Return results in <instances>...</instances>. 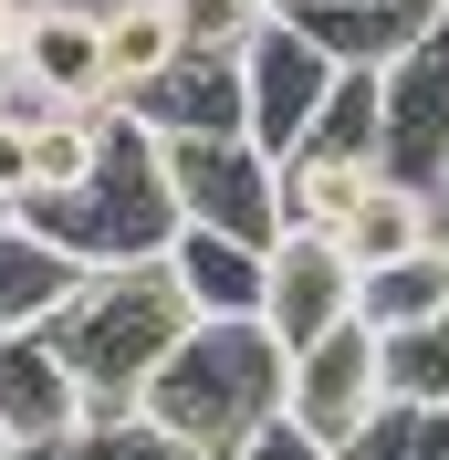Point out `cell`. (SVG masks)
Returning a JSON list of instances; mask_svg holds the SVG:
<instances>
[{"label": "cell", "instance_id": "44dd1931", "mask_svg": "<svg viewBox=\"0 0 449 460\" xmlns=\"http://www.w3.org/2000/svg\"><path fill=\"white\" fill-rule=\"evenodd\" d=\"M345 460H449V408H376Z\"/></svg>", "mask_w": 449, "mask_h": 460}, {"label": "cell", "instance_id": "4fadbf2b", "mask_svg": "<svg viewBox=\"0 0 449 460\" xmlns=\"http://www.w3.org/2000/svg\"><path fill=\"white\" fill-rule=\"evenodd\" d=\"M22 63L53 84V105H115V74H105V11H84V0H31Z\"/></svg>", "mask_w": 449, "mask_h": 460}, {"label": "cell", "instance_id": "4316f807", "mask_svg": "<svg viewBox=\"0 0 449 460\" xmlns=\"http://www.w3.org/2000/svg\"><path fill=\"white\" fill-rule=\"evenodd\" d=\"M0 460H31V450H22V439H11V429H0Z\"/></svg>", "mask_w": 449, "mask_h": 460}, {"label": "cell", "instance_id": "5bb4252c", "mask_svg": "<svg viewBox=\"0 0 449 460\" xmlns=\"http://www.w3.org/2000/svg\"><path fill=\"white\" fill-rule=\"evenodd\" d=\"M335 241L356 252V272H376V261H408V252H439V241H449V199H439V189H418V178H387V168H376L365 209L335 230Z\"/></svg>", "mask_w": 449, "mask_h": 460}, {"label": "cell", "instance_id": "9c48e42d", "mask_svg": "<svg viewBox=\"0 0 449 460\" xmlns=\"http://www.w3.org/2000/svg\"><path fill=\"white\" fill-rule=\"evenodd\" d=\"M84 419H94V398H84V376H74V356L53 345V324L0 335V429L22 439V450H53Z\"/></svg>", "mask_w": 449, "mask_h": 460}, {"label": "cell", "instance_id": "9a60e30c", "mask_svg": "<svg viewBox=\"0 0 449 460\" xmlns=\"http://www.w3.org/2000/svg\"><path fill=\"white\" fill-rule=\"evenodd\" d=\"M84 283V261L53 252L31 220H0V335H31V324H53Z\"/></svg>", "mask_w": 449, "mask_h": 460}, {"label": "cell", "instance_id": "ba28073f", "mask_svg": "<svg viewBox=\"0 0 449 460\" xmlns=\"http://www.w3.org/2000/svg\"><path fill=\"white\" fill-rule=\"evenodd\" d=\"M356 293H365V272H356V252H345L335 230H282L272 241V335L304 356L313 335H335V324H356Z\"/></svg>", "mask_w": 449, "mask_h": 460}, {"label": "cell", "instance_id": "277c9868", "mask_svg": "<svg viewBox=\"0 0 449 460\" xmlns=\"http://www.w3.org/2000/svg\"><path fill=\"white\" fill-rule=\"evenodd\" d=\"M168 189L198 230H230V241H251L272 252L293 209H282V157L261 137H168Z\"/></svg>", "mask_w": 449, "mask_h": 460}, {"label": "cell", "instance_id": "83f0119b", "mask_svg": "<svg viewBox=\"0 0 449 460\" xmlns=\"http://www.w3.org/2000/svg\"><path fill=\"white\" fill-rule=\"evenodd\" d=\"M84 11H126V0H84Z\"/></svg>", "mask_w": 449, "mask_h": 460}, {"label": "cell", "instance_id": "e0dca14e", "mask_svg": "<svg viewBox=\"0 0 449 460\" xmlns=\"http://www.w3.org/2000/svg\"><path fill=\"white\" fill-rule=\"evenodd\" d=\"M365 189H376V157H324V146L282 157V209H293V230H345L365 209Z\"/></svg>", "mask_w": 449, "mask_h": 460}, {"label": "cell", "instance_id": "7a4b0ae2", "mask_svg": "<svg viewBox=\"0 0 449 460\" xmlns=\"http://www.w3.org/2000/svg\"><path fill=\"white\" fill-rule=\"evenodd\" d=\"M282 387H293V345L272 324H189L178 356L146 376L136 419H157L198 460H241L282 419Z\"/></svg>", "mask_w": 449, "mask_h": 460}, {"label": "cell", "instance_id": "cb8c5ba5", "mask_svg": "<svg viewBox=\"0 0 449 460\" xmlns=\"http://www.w3.org/2000/svg\"><path fill=\"white\" fill-rule=\"evenodd\" d=\"M241 460H345V450H335V439H313L304 419H272V429H261Z\"/></svg>", "mask_w": 449, "mask_h": 460}, {"label": "cell", "instance_id": "5b68a950", "mask_svg": "<svg viewBox=\"0 0 449 460\" xmlns=\"http://www.w3.org/2000/svg\"><path fill=\"white\" fill-rule=\"evenodd\" d=\"M387 408V335L376 324H335V335H313L304 356H293V387H282V419H304L313 439H356L365 419Z\"/></svg>", "mask_w": 449, "mask_h": 460}, {"label": "cell", "instance_id": "d4e9b609", "mask_svg": "<svg viewBox=\"0 0 449 460\" xmlns=\"http://www.w3.org/2000/svg\"><path fill=\"white\" fill-rule=\"evenodd\" d=\"M22 199H31V137H22V126H0V220H11Z\"/></svg>", "mask_w": 449, "mask_h": 460}, {"label": "cell", "instance_id": "7402d4cb", "mask_svg": "<svg viewBox=\"0 0 449 460\" xmlns=\"http://www.w3.org/2000/svg\"><path fill=\"white\" fill-rule=\"evenodd\" d=\"M31 460H198V450H178L157 419H84L74 439H53V450H31Z\"/></svg>", "mask_w": 449, "mask_h": 460}, {"label": "cell", "instance_id": "2e32d148", "mask_svg": "<svg viewBox=\"0 0 449 460\" xmlns=\"http://www.w3.org/2000/svg\"><path fill=\"white\" fill-rule=\"evenodd\" d=\"M178 53H189L178 0H126V11H105V74H115V105H126V94H146Z\"/></svg>", "mask_w": 449, "mask_h": 460}, {"label": "cell", "instance_id": "d6986e66", "mask_svg": "<svg viewBox=\"0 0 449 460\" xmlns=\"http://www.w3.org/2000/svg\"><path fill=\"white\" fill-rule=\"evenodd\" d=\"M304 146H324V157H376L387 146V94H376V74H335V94H324V115H313V137ZM293 146V157H304ZM387 168V157H376Z\"/></svg>", "mask_w": 449, "mask_h": 460}, {"label": "cell", "instance_id": "3957f363", "mask_svg": "<svg viewBox=\"0 0 449 460\" xmlns=\"http://www.w3.org/2000/svg\"><path fill=\"white\" fill-rule=\"evenodd\" d=\"M189 324L198 314H189V293H178L168 261H115V272H84V283H74V304L53 314V345L74 356L94 419H136L146 376L178 356Z\"/></svg>", "mask_w": 449, "mask_h": 460}, {"label": "cell", "instance_id": "8fae6325", "mask_svg": "<svg viewBox=\"0 0 449 460\" xmlns=\"http://www.w3.org/2000/svg\"><path fill=\"white\" fill-rule=\"evenodd\" d=\"M168 272L178 293H189L198 324H261L272 314V252H251V241H230V230H178L168 241Z\"/></svg>", "mask_w": 449, "mask_h": 460}, {"label": "cell", "instance_id": "52a82bcc", "mask_svg": "<svg viewBox=\"0 0 449 460\" xmlns=\"http://www.w3.org/2000/svg\"><path fill=\"white\" fill-rule=\"evenodd\" d=\"M376 94H387V178H418V189H439L449 199V22L428 31L418 53H397L387 74H376Z\"/></svg>", "mask_w": 449, "mask_h": 460}, {"label": "cell", "instance_id": "484cf974", "mask_svg": "<svg viewBox=\"0 0 449 460\" xmlns=\"http://www.w3.org/2000/svg\"><path fill=\"white\" fill-rule=\"evenodd\" d=\"M22 22H31V0H0V53H22Z\"/></svg>", "mask_w": 449, "mask_h": 460}, {"label": "cell", "instance_id": "6da1fadb", "mask_svg": "<svg viewBox=\"0 0 449 460\" xmlns=\"http://www.w3.org/2000/svg\"><path fill=\"white\" fill-rule=\"evenodd\" d=\"M11 220H31L53 252H74L84 272H115V261H168V241L189 230V209H178L168 189V137L146 126V115L105 105V157H94L84 189H42V199H22Z\"/></svg>", "mask_w": 449, "mask_h": 460}, {"label": "cell", "instance_id": "30bf717a", "mask_svg": "<svg viewBox=\"0 0 449 460\" xmlns=\"http://www.w3.org/2000/svg\"><path fill=\"white\" fill-rule=\"evenodd\" d=\"M126 115H146L157 137H251V84H241V53H178L146 94H126Z\"/></svg>", "mask_w": 449, "mask_h": 460}, {"label": "cell", "instance_id": "603a6c76", "mask_svg": "<svg viewBox=\"0 0 449 460\" xmlns=\"http://www.w3.org/2000/svg\"><path fill=\"white\" fill-rule=\"evenodd\" d=\"M261 22H272V0H178V31H189V53H251Z\"/></svg>", "mask_w": 449, "mask_h": 460}, {"label": "cell", "instance_id": "7c38bea8", "mask_svg": "<svg viewBox=\"0 0 449 460\" xmlns=\"http://www.w3.org/2000/svg\"><path fill=\"white\" fill-rule=\"evenodd\" d=\"M293 22L345 63V74H387L397 53H418L449 22V0H293Z\"/></svg>", "mask_w": 449, "mask_h": 460}, {"label": "cell", "instance_id": "ac0fdd59", "mask_svg": "<svg viewBox=\"0 0 449 460\" xmlns=\"http://www.w3.org/2000/svg\"><path fill=\"white\" fill-rule=\"evenodd\" d=\"M356 314L376 324V335L449 314V241H439V252H408V261H376V272H365V293H356Z\"/></svg>", "mask_w": 449, "mask_h": 460}, {"label": "cell", "instance_id": "8992f818", "mask_svg": "<svg viewBox=\"0 0 449 460\" xmlns=\"http://www.w3.org/2000/svg\"><path fill=\"white\" fill-rule=\"evenodd\" d=\"M335 74H345V63L324 53L293 11H272V22H261V42L241 53V84H251V137L272 146V157H293V146L313 137L324 94H335Z\"/></svg>", "mask_w": 449, "mask_h": 460}, {"label": "cell", "instance_id": "ffe728a7", "mask_svg": "<svg viewBox=\"0 0 449 460\" xmlns=\"http://www.w3.org/2000/svg\"><path fill=\"white\" fill-rule=\"evenodd\" d=\"M387 408H449V314L387 335Z\"/></svg>", "mask_w": 449, "mask_h": 460}]
</instances>
